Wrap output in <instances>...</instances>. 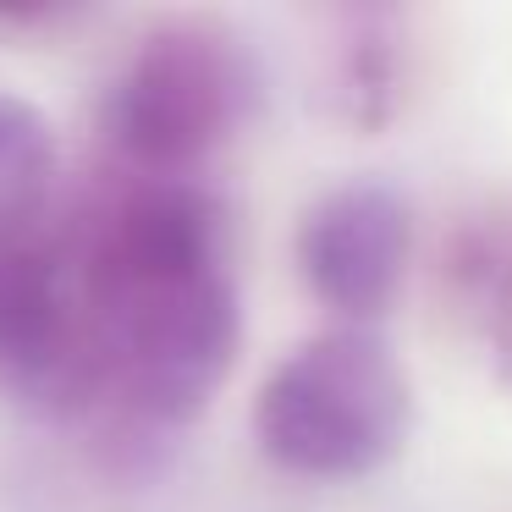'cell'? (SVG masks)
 <instances>
[{
  "label": "cell",
  "instance_id": "cell-1",
  "mask_svg": "<svg viewBox=\"0 0 512 512\" xmlns=\"http://www.w3.org/2000/svg\"><path fill=\"white\" fill-rule=\"evenodd\" d=\"M83 303L111 380L149 419H188L232 364L237 298L221 270L215 204L193 182L149 177L94 226Z\"/></svg>",
  "mask_w": 512,
  "mask_h": 512
},
{
  "label": "cell",
  "instance_id": "cell-2",
  "mask_svg": "<svg viewBox=\"0 0 512 512\" xmlns=\"http://www.w3.org/2000/svg\"><path fill=\"white\" fill-rule=\"evenodd\" d=\"M408 430V380L380 336L331 331L303 342L254 402V435L281 468L358 479L397 452Z\"/></svg>",
  "mask_w": 512,
  "mask_h": 512
},
{
  "label": "cell",
  "instance_id": "cell-3",
  "mask_svg": "<svg viewBox=\"0 0 512 512\" xmlns=\"http://www.w3.org/2000/svg\"><path fill=\"white\" fill-rule=\"evenodd\" d=\"M243 78L226 39L204 28H171L133 56L116 83L111 127L116 144L149 171L193 166L210 144H221L237 122Z\"/></svg>",
  "mask_w": 512,
  "mask_h": 512
},
{
  "label": "cell",
  "instance_id": "cell-4",
  "mask_svg": "<svg viewBox=\"0 0 512 512\" xmlns=\"http://www.w3.org/2000/svg\"><path fill=\"white\" fill-rule=\"evenodd\" d=\"M303 281L331 309L375 320L408 265V210L386 188H336L298 226Z\"/></svg>",
  "mask_w": 512,
  "mask_h": 512
},
{
  "label": "cell",
  "instance_id": "cell-5",
  "mask_svg": "<svg viewBox=\"0 0 512 512\" xmlns=\"http://www.w3.org/2000/svg\"><path fill=\"white\" fill-rule=\"evenodd\" d=\"M50 182L56 144L34 105L0 94V265L50 248Z\"/></svg>",
  "mask_w": 512,
  "mask_h": 512
}]
</instances>
